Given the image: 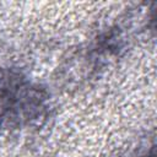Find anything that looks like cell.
I'll return each mask as SVG.
<instances>
[{"mask_svg": "<svg viewBox=\"0 0 157 157\" xmlns=\"http://www.w3.org/2000/svg\"><path fill=\"white\" fill-rule=\"evenodd\" d=\"M141 157H156V155H155V151L152 150V152L146 153V155H144V156H141Z\"/></svg>", "mask_w": 157, "mask_h": 157, "instance_id": "1", "label": "cell"}]
</instances>
